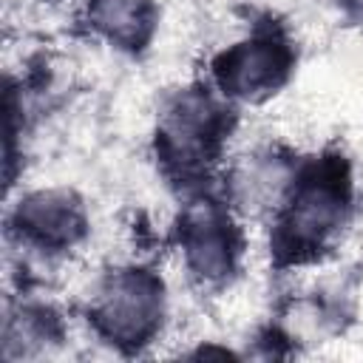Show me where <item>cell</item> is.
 <instances>
[{"mask_svg":"<svg viewBox=\"0 0 363 363\" xmlns=\"http://www.w3.org/2000/svg\"><path fill=\"white\" fill-rule=\"evenodd\" d=\"M340 196L329 184H312L306 187L295 207H292V235L298 241H318L323 233H329L340 218Z\"/></svg>","mask_w":363,"mask_h":363,"instance_id":"obj_3","label":"cell"},{"mask_svg":"<svg viewBox=\"0 0 363 363\" xmlns=\"http://www.w3.org/2000/svg\"><path fill=\"white\" fill-rule=\"evenodd\" d=\"M156 315V289L142 275L119 278L99 309V320L116 337H139Z\"/></svg>","mask_w":363,"mask_h":363,"instance_id":"obj_1","label":"cell"},{"mask_svg":"<svg viewBox=\"0 0 363 363\" xmlns=\"http://www.w3.org/2000/svg\"><path fill=\"white\" fill-rule=\"evenodd\" d=\"M23 218H26L28 230L40 233L43 238H60V241H65L77 230V218H74L71 204L65 199H60V196H51V193L34 196L26 204Z\"/></svg>","mask_w":363,"mask_h":363,"instance_id":"obj_5","label":"cell"},{"mask_svg":"<svg viewBox=\"0 0 363 363\" xmlns=\"http://www.w3.org/2000/svg\"><path fill=\"white\" fill-rule=\"evenodd\" d=\"M187 252L201 275H221L230 267V238L221 230V224L210 216H201L199 221L190 224Z\"/></svg>","mask_w":363,"mask_h":363,"instance_id":"obj_4","label":"cell"},{"mask_svg":"<svg viewBox=\"0 0 363 363\" xmlns=\"http://www.w3.org/2000/svg\"><path fill=\"white\" fill-rule=\"evenodd\" d=\"M281 71L284 57L272 43H252L227 60V82L241 94L275 85Z\"/></svg>","mask_w":363,"mask_h":363,"instance_id":"obj_2","label":"cell"}]
</instances>
